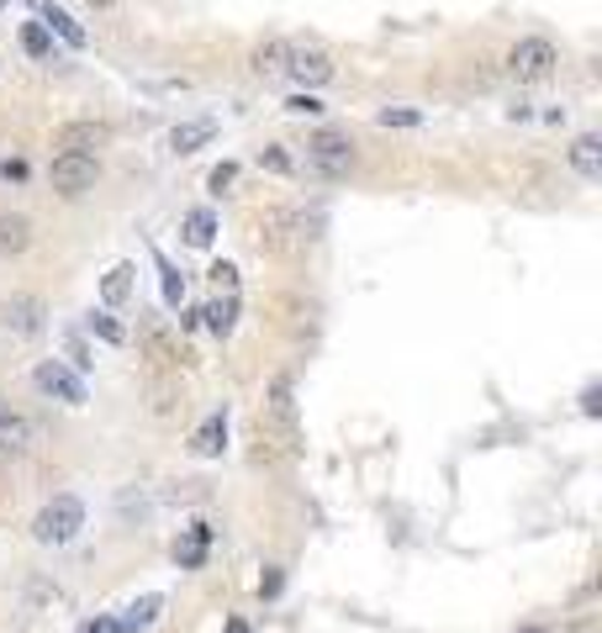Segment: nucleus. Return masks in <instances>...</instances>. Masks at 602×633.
<instances>
[{
	"label": "nucleus",
	"mask_w": 602,
	"mask_h": 633,
	"mask_svg": "<svg viewBox=\"0 0 602 633\" xmlns=\"http://www.w3.org/2000/svg\"><path fill=\"white\" fill-rule=\"evenodd\" d=\"M79 528H85V501H79V496H53V501L33 518V538L48 544V549H59V544L79 538Z\"/></svg>",
	"instance_id": "nucleus-1"
},
{
	"label": "nucleus",
	"mask_w": 602,
	"mask_h": 633,
	"mask_svg": "<svg viewBox=\"0 0 602 633\" xmlns=\"http://www.w3.org/2000/svg\"><path fill=\"white\" fill-rule=\"evenodd\" d=\"M265 433H275L291 455L302 449V427H296V381H291V375H275V381H270V396H265Z\"/></svg>",
	"instance_id": "nucleus-2"
},
{
	"label": "nucleus",
	"mask_w": 602,
	"mask_h": 633,
	"mask_svg": "<svg viewBox=\"0 0 602 633\" xmlns=\"http://www.w3.org/2000/svg\"><path fill=\"white\" fill-rule=\"evenodd\" d=\"M555 64H561V48H555L550 37H524V42H513V53H507V74H513V79H524V85L550 79Z\"/></svg>",
	"instance_id": "nucleus-3"
},
{
	"label": "nucleus",
	"mask_w": 602,
	"mask_h": 633,
	"mask_svg": "<svg viewBox=\"0 0 602 633\" xmlns=\"http://www.w3.org/2000/svg\"><path fill=\"white\" fill-rule=\"evenodd\" d=\"M48 179H53V190L59 196H85L96 179H101V159L96 153H53V170H48Z\"/></svg>",
	"instance_id": "nucleus-4"
},
{
	"label": "nucleus",
	"mask_w": 602,
	"mask_h": 633,
	"mask_svg": "<svg viewBox=\"0 0 602 633\" xmlns=\"http://www.w3.org/2000/svg\"><path fill=\"white\" fill-rule=\"evenodd\" d=\"M285 74L307 90H318L333 79V53L318 48V42H285Z\"/></svg>",
	"instance_id": "nucleus-5"
},
{
	"label": "nucleus",
	"mask_w": 602,
	"mask_h": 633,
	"mask_svg": "<svg viewBox=\"0 0 602 633\" xmlns=\"http://www.w3.org/2000/svg\"><path fill=\"white\" fill-rule=\"evenodd\" d=\"M307 164L328 179H344L355 170V142L344 138V133H318V138L307 142Z\"/></svg>",
	"instance_id": "nucleus-6"
},
{
	"label": "nucleus",
	"mask_w": 602,
	"mask_h": 633,
	"mask_svg": "<svg viewBox=\"0 0 602 633\" xmlns=\"http://www.w3.org/2000/svg\"><path fill=\"white\" fill-rule=\"evenodd\" d=\"M33 386L42 390V396H53V401H64V407H85V381H79V375H70L59 359H42V364H37Z\"/></svg>",
	"instance_id": "nucleus-7"
},
{
	"label": "nucleus",
	"mask_w": 602,
	"mask_h": 633,
	"mask_svg": "<svg viewBox=\"0 0 602 633\" xmlns=\"http://www.w3.org/2000/svg\"><path fill=\"white\" fill-rule=\"evenodd\" d=\"M107 142H111V127L107 122H96V116L64 122V127L53 133V148H59V153H96V148H107Z\"/></svg>",
	"instance_id": "nucleus-8"
},
{
	"label": "nucleus",
	"mask_w": 602,
	"mask_h": 633,
	"mask_svg": "<svg viewBox=\"0 0 602 633\" xmlns=\"http://www.w3.org/2000/svg\"><path fill=\"white\" fill-rule=\"evenodd\" d=\"M0 322L16 338H37L42 333V301L37 296H11V301H0Z\"/></svg>",
	"instance_id": "nucleus-9"
},
{
	"label": "nucleus",
	"mask_w": 602,
	"mask_h": 633,
	"mask_svg": "<svg viewBox=\"0 0 602 633\" xmlns=\"http://www.w3.org/2000/svg\"><path fill=\"white\" fill-rule=\"evenodd\" d=\"M566 159H570V170H576L581 179H602V138L598 133H576Z\"/></svg>",
	"instance_id": "nucleus-10"
},
{
	"label": "nucleus",
	"mask_w": 602,
	"mask_h": 633,
	"mask_svg": "<svg viewBox=\"0 0 602 633\" xmlns=\"http://www.w3.org/2000/svg\"><path fill=\"white\" fill-rule=\"evenodd\" d=\"M212 138H217L212 116H191V122L170 127V153H196V148H207Z\"/></svg>",
	"instance_id": "nucleus-11"
},
{
	"label": "nucleus",
	"mask_w": 602,
	"mask_h": 633,
	"mask_svg": "<svg viewBox=\"0 0 602 633\" xmlns=\"http://www.w3.org/2000/svg\"><path fill=\"white\" fill-rule=\"evenodd\" d=\"M222 449H228V412H212V418L191 433V455H196V459H217Z\"/></svg>",
	"instance_id": "nucleus-12"
},
{
	"label": "nucleus",
	"mask_w": 602,
	"mask_h": 633,
	"mask_svg": "<svg viewBox=\"0 0 602 633\" xmlns=\"http://www.w3.org/2000/svg\"><path fill=\"white\" fill-rule=\"evenodd\" d=\"M37 444V427L27 418H11V412H0V459L11 455H27Z\"/></svg>",
	"instance_id": "nucleus-13"
},
{
	"label": "nucleus",
	"mask_w": 602,
	"mask_h": 633,
	"mask_svg": "<svg viewBox=\"0 0 602 633\" xmlns=\"http://www.w3.org/2000/svg\"><path fill=\"white\" fill-rule=\"evenodd\" d=\"M27 248H33V222H27L22 211H0V253L16 259V253H27Z\"/></svg>",
	"instance_id": "nucleus-14"
},
{
	"label": "nucleus",
	"mask_w": 602,
	"mask_h": 633,
	"mask_svg": "<svg viewBox=\"0 0 602 633\" xmlns=\"http://www.w3.org/2000/svg\"><path fill=\"white\" fill-rule=\"evenodd\" d=\"M248 70L259 74V79H281L285 74V37H265V42H254Z\"/></svg>",
	"instance_id": "nucleus-15"
},
{
	"label": "nucleus",
	"mask_w": 602,
	"mask_h": 633,
	"mask_svg": "<svg viewBox=\"0 0 602 633\" xmlns=\"http://www.w3.org/2000/svg\"><path fill=\"white\" fill-rule=\"evenodd\" d=\"M207 544H212V528L191 523V528H185V538L175 544V564H180V570H201V560H207Z\"/></svg>",
	"instance_id": "nucleus-16"
},
{
	"label": "nucleus",
	"mask_w": 602,
	"mask_h": 633,
	"mask_svg": "<svg viewBox=\"0 0 602 633\" xmlns=\"http://www.w3.org/2000/svg\"><path fill=\"white\" fill-rule=\"evenodd\" d=\"M180 233H185V244H191V248H212V238H217V211H212V207L185 211Z\"/></svg>",
	"instance_id": "nucleus-17"
},
{
	"label": "nucleus",
	"mask_w": 602,
	"mask_h": 633,
	"mask_svg": "<svg viewBox=\"0 0 602 633\" xmlns=\"http://www.w3.org/2000/svg\"><path fill=\"white\" fill-rule=\"evenodd\" d=\"M42 33L53 37H64V42H70V48H85V27H79V22H74L70 11H64V5H48V11H42Z\"/></svg>",
	"instance_id": "nucleus-18"
},
{
	"label": "nucleus",
	"mask_w": 602,
	"mask_h": 633,
	"mask_svg": "<svg viewBox=\"0 0 602 633\" xmlns=\"http://www.w3.org/2000/svg\"><path fill=\"white\" fill-rule=\"evenodd\" d=\"M196 316H201V322L212 327L217 338H228V333L238 327V296H222V301H212V307H201Z\"/></svg>",
	"instance_id": "nucleus-19"
},
{
	"label": "nucleus",
	"mask_w": 602,
	"mask_h": 633,
	"mask_svg": "<svg viewBox=\"0 0 602 633\" xmlns=\"http://www.w3.org/2000/svg\"><path fill=\"white\" fill-rule=\"evenodd\" d=\"M159 612H164V597H143V601H133V607L116 618V629H122V633H138V629H148Z\"/></svg>",
	"instance_id": "nucleus-20"
},
{
	"label": "nucleus",
	"mask_w": 602,
	"mask_h": 633,
	"mask_svg": "<svg viewBox=\"0 0 602 633\" xmlns=\"http://www.w3.org/2000/svg\"><path fill=\"white\" fill-rule=\"evenodd\" d=\"M127 296H133V264H111L107 281H101V301L107 307H122Z\"/></svg>",
	"instance_id": "nucleus-21"
},
{
	"label": "nucleus",
	"mask_w": 602,
	"mask_h": 633,
	"mask_svg": "<svg viewBox=\"0 0 602 633\" xmlns=\"http://www.w3.org/2000/svg\"><path fill=\"white\" fill-rule=\"evenodd\" d=\"M22 48L33 59H53V37L42 33V22H22Z\"/></svg>",
	"instance_id": "nucleus-22"
},
{
	"label": "nucleus",
	"mask_w": 602,
	"mask_h": 633,
	"mask_svg": "<svg viewBox=\"0 0 602 633\" xmlns=\"http://www.w3.org/2000/svg\"><path fill=\"white\" fill-rule=\"evenodd\" d=\"M85 327H90L101 344H111V349H116V344H127V333H122V327H116L107 312H90V316H85Z\"/></svg>",
	"instance_id": "nucleus-23"
},
{
	"label": "nucleus",
	"mask_w": 602,
	"mask_h": 633,
	"mask_svg": "<svg viewBox=\"0 0 602 633\" xmlns=\"http://www.w3.org/2000/svg\"><path fill=\"white\" fill-rule=\"evenodd\" d=\"M159 275H164V301H170V307H180V296H185V275H180L170 259H159Z\"/></svg>",
	"instance_id": "nucleus-24"
},
{
	"label": "nucleus",
	"mask_w": 602,
	"mask_h": 633,
	"mask_svg": "<svg viewBox=\"0 0 602 633\" xmlns=\"http://www.w3.org/2000/svg\"><path fill=\"white\" fill-rule=\"evenodd\" d=\"M381 127H418L423 122V111H407V105H386L381 116H376Z\"/></svg>",
	"instance_id": "nucleus-25"
},
{
	"label": "nucleus",
	"mask_w": 602,
	"mask_h": 633,
	"mask_svg": "<svg viewBox=\"0 0 602 633\" xmlns=\"http://www.w3.org/2000/svg\"><path fill=\"white\" fill-rule=\"evenodd\" d=\"M259 164H265L270 175H291V153H285L281 142H270V148H259Z\"/></svg>",
	"instance_id": "nucleus-26"
},
{
	"label": "nucleus",
	"mask_w": 602,
	"mask_h": 633,
	"mask_svg": "<svg viewBox=\"0 0 602 633\" xmlns=\"http://www.w3.org/2000/svg\"><path fill=\"white\" fill-rule=\"evenodd\" d=\"M285 111H291V116H318V111H322V101H318V96H312V90H296V96L285 101Z\"/></svg>",
	"instance_id": "nucleus-27"
},
{
	"label": "nucleus",
	"mask_w": 602,
	"mask_h": 633,
	"mask_svg": "<svg viewBox=\"0 0 602 633\" xmlns=\"http://www.w3.org/2000/svg\"><path fill=\"white\" fill-rule=\"evenodd\" d=\"M233 179H238V164H217L212 175H207V185H212V196H222V190H228Z\"/></svg>",
	"instance_id": "nucleus-28"
},
{
	"label": "nucleus",
	"mask_w": 602,
	"mask_h": 633,
	"mask_svg": "<svg viewBox=\"0 0 602 633\" xmlns=\"http://www.w3.org/2000/svg\"><path fill=\"white\" fill-rule=\"evenodd\" d=\"M148 349H153V359H164V364H175L180 359V349L164 338V333H148Z\"/></svg>",
	"instance_id": "nucleus-29"
},
{
	"label": "nucleus",
	"mask_w": 602,
	"mask_h": 633,
	"mask_svg": "<svg viewBox=\"0 0 602 633\" xmlns=\"http://www.w3.org/2000/svg\"><path fill=\"white\" fill-rule=\"evenodd\" d=\"M64 349H70L74 370H90V349H85V338H79V333H70V338H64Z\"/></svg>",
	"instance_id": "nucleus-30"
},
{
	"label": "nucleus",
	"mask_w": 602,
	"mask_h": 633,
	"mask_svg": "<svg viewBox=\"0 0 602 633\" xmlns=\"http://www.w3.org/2000/svg\"><path fill=\"white\" fill-rule=\"evenodd\" d=\"M212 281L233 296V285H238V264H228V259H222V264H212Z\"/></svg>",
	"instance_id": "nucleus-31"
},
{
	"label": "nucleus",
	"mask_w": 602,
	"mask_h": 633,
	"mask_svg": "<svg viewBox=\"0 0 602 633\" xmlns=\"http://www.w3.org/2000/svg\"><path fill=\"white\" fill-rule=\"evenodd\" d=\"M281 586H285V575L275 570V564H270V575H259V597H265V601L281 597Z\"/></svg>",
	"instance_id": "nucleus-32"
},
{
	"label": "nucleus",
	"mask_w": 602,
	"mask_h": 633,
	"mask_svg": "<svg viewBox=\"0 0 602 633\" xmlns=\"http://www.w3.org/2000/svg\"><path fill=\"white\" fill-rule=\"evenodd\" d=\"M581 412H587V418H598V412H602V386H598V381L581 390Z\"/></svg>",
	"instance_id": "nucleus-33"
},
{
	"label": "nucleus",
	"mask_w": 602,
	"mask_h": 633,
	"mask_svg": "<svg viewBox=\"0 0 602 633\" xmlns=\"http://www.w3.org/2000/svg\"><path fill=\"white\" fill-rule=\"evenodd\" d=\"M79 633H122V629H116V618H85Z\"/></svg>",
	"instance_id": "nucleus-34"
},
{
	"label": "nucleus",
	"mask_w": 602,
	"mask_h": 633,
	"mask_svg": "<svg viewBox=\"0 0 602 633\" xmlns=\"http://www.w3.org/2000/svg\"><path fill=\"white\" fill-rule=\"evenodd\" d=\"M0 175L5 179H27V164H22V159H5V164H0Z\"/></svg>",
	"instance_id": "nucleus-35"
},
{
	"label": "nucleus",
	"mask_w": 602,
	"mask_h": 633,
	"mask_svg": "<svg viewBox=\"0 0 602 633\" xmlns=\"http://www.w3.org/2000/svg\"><path fill=\"white\" fill-rule=\"evenodd\" d=\"M513 633H555V629H544V623H524V629H513Z\"/></svg>",
	"instance_id": "nucleus-36"
},
{
	"label": "nucleus",
	"mask_w": 602,
	"mask_h": 633,
	"mask_svg": "<svg viewBox=\"0 0 602 633\" xmlns=\"http://www.w3.org/2000/svg\"><path fill=\"white\" fill-rule=\"evenodd\" d=\"M228 633H248V623H228Z\"/></svg>",
	"instance_id": "nucleus-37"
},
{
	"label": "nucleus",
	"mask_w": 602,
	"mask_h": 633,
	"mask_svg": "<svg viewBox=\"0 0 602 633\" xmlns=\"http://www.w3.org/2000/svg\"><path fill=\"white\" fill-rule=\"evenodd\" d=\"M0 5H5V0H0Z\"/></svg>",
	"instance_id": "nucleus-38"
}]
</instances>
